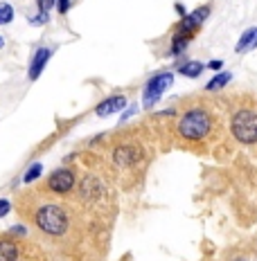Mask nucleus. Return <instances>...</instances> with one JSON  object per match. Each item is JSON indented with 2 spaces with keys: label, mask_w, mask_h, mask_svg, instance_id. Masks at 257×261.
<instances>
[{
  "label": "nucleus",
  "mask_w": 257,
  "mask_h": 261,
  "mask_svg": "<svg viewBox=\"0 0 257 261\" xmlns=\"http://www.w3.org/2000/svg\"><path fill=\"white\" fill-rule=\"evenodd\" d=\"M34 223L41 232L50 237H63L68 232V225H70V219L65 214V210L57 203H45L36 210L34 214Z\"/></svg>",
  "instance_id": "nucleus-1"
},
{
  "label": "nucleus",
  "mask_w": 257,
  "mask_h": 261,
  "mask_svg": "<svg viewBox=\"0 0 257 261\" xmlns=\"http://www.w3.org/2000/svg\"><path fill=\"white\" fill-rule=\"evenodd\" d=\"M212 130V115L205 108H192L178 119V133L190 142H201Z\"/></svg>",
  "instance_id": "nucleus-2"
},
{
  "label": "nucleus",
  "mask_w": 257,
  "mask_h": 261,
  "mask_svg": "<svg viewBox=\"0 0 257 261\" xmlns=\"http://www.w3.org/2000/svg\"><path fill=\"white\" fill-rule=\"evenodd\" d=\"M230 130L235 135V140L242 144H257V113L248 111H237L232 115Z\"/></svg>",
  "instance_id": "nucleus-3"
},
{
  "label": "nucleus",
  "mask_w": 257,
  "mask_h": 261,
  "mask_svg": "<svg viewBox=\"0 0 257 261\" xmlns=\"http://www.w3.org/2000/svg\"><path fill=\"white\" fill-rule=\"evenodd\" d=\"M174 84V74L172 72H158L154 74L145 86V92H142V108L151 111L158 101H160L162 92H165L169 86Z\"/></svg>",
  "instance_id": "nucleus-4"
},
{
  "label": "nucleus",
  "mask_w": 257,
  "mask_h": 261,
  "mask_svg": "<svg viewBox=\"0 0 257 261\" xmlns=\"http://www.w3.org/2000/svg\"><path fill=\"white\" fill-rule=\"evenodd\" d=\"M75 185H77V178H75V171L68 167H59L48 176V189L52 194H68L75 189Z\"/></svg>",
  "instance_id": "nucleus-5"
},
{
  "label": "nucleus",
  "mask_w": 257,
  "mask_h": 261,
  "mask_svg": "<svg viewBox=\"0 0 257 261\" xmlns=\"http://www.w3.org/2000/svg\"><path fill=\"white\" fill-rule=\"evenodd\" d=\"M207 16H210V7H199V9H194L192 14H185L183 20H180L178 27H176V32H183V34L194 36V32L205 23Z\"/></svg>",
  "instance_id": "nucleus-6"
},
{
  "label": "nucleus",
  "mask_w": 257,
  "mask_h": 261,
  "mask_svg": "<svg viewBox=\"0 0 257 261\" xmlns=\"http://www.w3.org/2000/svg\"><path fill=\"white\" fill-rule=\"evenodd\" d=\"M52 59V50L50 47H36L34 54H32L30 59V68H27V79L30 81H36L43 74V70H45L48 61Z\"/></svg>",
  "instance_id": "nucleus-7"
},
{
  "label": "nucleus",
  "mask_w": 257,
  "mask_h": 261,
  "mask_svg": "<svg viewBox=\"0 0 257 261\" xmlns=\"http://www.w3.org/2000/svg\"><path fill=\"white\" fill-rule=\"evenodd\" d=\"M140 158H142V149L135 144H120L113 151V162L118 167H131L135 162H140Z\"/></svg>",
  "instance_id": "nucleus-8"
},
{
  "label": "nucleus",
  "mask_w": 257,
  "mask_h": 261,
  "mask_svg": "<svg viewBox=\"0 0 257 261\" xmlns=\"http://www.w3.org/2000/svg\"><path fill=\"white\" fill-rule=\"evenodd\" d=\"M127 108V97L124 95H113V97H106L104 101H100L95 108L97 117H108L113 113H122Z\"/></svg>",
  "instance_id": "nucleus-9"
},
{
  "label": "nucleus",
  "mask_w": 257,
  "mask_h": 261,
  "mask_svg": "<svg viewBox=\"0 0 257 261\" xmlns=\"http://www.w3.org/2000/svg\"><path fill=\"white\" fill-rule=\"evenodd\" d=\"M257 47V27H250V30H246L242 36H239L237 45H235V52L237 54H246L250 50H255Z\"/></svg>",
  "instance_id": "nucleus-10"
},
{
  "label": "nucleus",
  "mask_w": 257,
  "mask_h": 261,
  "mask_svg": "<svg viewBox=\"0 0 257 261\" xmlns=\"http://www.w3.org/2000/svg\"><path fill=\"white\" fill-rule=\"evenodd\" d=\"M18 259H20V248L12 239H3L0 241V261H18Z\"/></svg>",
  "instance_id": "nucleus-11"
},
{
  "label": "nucleus",
  "mask_w": 257,
  "mask_h": 261,
  "mask_svg": "<svg viewBox=\"0 0 257 261\" xmlns=\"http://www.w3.org/2000/svg\"><path fill=\"white\" fill-rule=\"evenodd\" d=\"M81 196H84L86 200H97L102 196V182L97 180V178H86V180L81 182Z\"/></svg>",
  "instance_id": "nucleus-12"
},
{
  "label": "nucleus",
  "mask_w": 257,
  "mask_h": 261,
  "mask_svg": "<svg viewBox=\"0 0 257 261\" xmlns=\"http://www.w3.org/2000/svg\"><path fill=\"white\" fill-rule=\"evenodd\" d=\"M203 68L205 65L201 61H185L183 65H178V74H183V77H188V79H196V77H201Z\"/></svg>",
  "instance_id": "nucleus-13"
},
{
  "label": "nucleus",
  "mask_w": 257,
  "mask_h": 261,
  "mask_svg": "<svg viewBox=\"0 0 257 261\" xmlns=\"http://www.w3.org/2000/svg\"><path fill=\"white\" fill-rule=\"evenodd\" d=\"M190 39L192 36L190 34H183V32H174V39H172V57H178V54H183L185 50H188L190 45Z\"/></svg>",
  "instance_id": "nucleus-14"
},
{
  "label": "nucleus",
  "mask_w": 257,
  "mask_h": 261,
  "mask_svg": "<svg viewBox=\"0 0 257 261\" xmlns=\"http://www.w3.org/2000/svg\"><path fill=\"white\" fill-rule=\"evenodd\" d=\"M230 79H232V74H230V72H217L215 77H212L210 81H207V86H205V88L210 90V92L221 90L223 86H228V84H230Z\"/></svg>",
  "instance_id": "nucleus-15"
},
{
  "label": "nucleus",
  "mask_w": 257,
  "mask_h": 261,
  "mask_svg": "<svg viewBox=\"0 0 257 261\" xmlns=\"http://www.w3.org/2000/svg\"><path fill=\"white\" fill-rule=\"evenodd\" d=\"M41 176H43V165H41V162H34V165H30V167H27V171L23 173V182L32 185L34 180H39Z\"/></svg>",
  "instance_id": "nucleus-16"
},
{
  "label": "nucleus",
  "mask_w": 257,
  "mask_h": 261,
  "mask_svg": "<svg viewBox=\"0 0 257 261\" xmlns=\"http://www.w3.org/2000/svg\"><path fill=\"white\" fill-rule=\"evenodd\" d=\"M14 20V7L9 3H0V25H9Z\"/></svg>",
  "instance_id": "nucleus-17"
},
{
  "label": "nucleus",
  "mask_w": 257,
  "mask_h": 261,
  "mask_svg": "<svg viewBox=\"0 0 257 261\" xmlns=\"http://www.w3.org/2000/svg\"><path fill=\"white\" fill-rule=\"evenodd\" d=\"M48 20H50V14H43V12H39L36 16H27V23H30V25H36V27L45 25Z\"/></svg>",
  "instance_id": "nucleus-18"
},
{
  "label": "nucleus",
  "mask_w": 257,
  "mask_h": 261,
  "mask_svg": "<svg viewBox=\"0 0 257 261\" xmlns=\"http://www.w3.org/2000/svg\"><path fill=\"white\" fill-rule=\"evenodd\" d=\"M36 5H39V12L50 14L52 7H57V0H36Z\"/></svg>",
  "instance_id": "nucleus-19"
},
{
  "label": "nucleus",
  "mask_w": 257,
  "mask_h": 261,
  "mask_svg": "<svg viewBox=\"0 0 257 261\" xmlns=\"http://www.w3.org/2000/svg\"><path fill=\"white\" fill-rule=\"evenodd\" d=\"M9 212H12V200H9V198H0V219H5Z\"/></svg>",
  "instance_id": "nucleus-20"
},
{
  "label": "nucleus",
  "mask_w": 257,
  "mask_h": 261,
  "mask_svg": "<svg viewBox=\"0 0 257 261\" xmlns=\"http://www.w3.org/2000/svg\"><path fill=\"white\" fill-rule=\"evenodd\" d=\"M135 113H138V106H135V104H133V106H129L127 111L122 113V117H120V122H127V119H129V117H133Z\"/></svg>",
  "instance_id": "nucleus-21"
},
{
  "label": "nucleus",
  "mask_w": 257,
  "mask_h": 261,
  "mask_svg": "<svg viewBox=\"0 0 257 261\" xmlns=\"http://www.w3.org/2000/svg\"><path fill=\"white\" fill-rule=\"evenodd\" d=\"M70 9V0H57V12L59 14H68Z\"/></svg>",
  "instance_id": "nucleus-22"
},
{
  "label": "nucleus",
  "mask_w": 257,
  "mask_h": 261,
  "mask_svg": "<svg viewBox=\"0 0 257 261\" xmlns=\"http://www.w3.org/2000/svg\"><path fill=\"white\" fill-rule=\"evenodd\" d=\"M12 234L25 237V234H27V230H25V227H23V225H14V227H12Z\"/></svg>",
  "instance_id": "nucleus-23"
},
{
  "label": "nucleus",
  "mask_w": 257,
  "mask_h": 261,
  "mask_svg": "<svg viewBox=\"0 0 257 261\" xmlns=\"http://www.w3.org/2000/svg\"><path fill=\"white\" fill-rule=\"evenodd\" d=\"M221 61H219V59H215V61H210V63H207V68H210V70H221Z\"/></svg>",
  "instance_id": "nucleus-24"
},
{
  "label": "nucleus",
  "mask_w": 257,
  "mask_h": 261,
  "mask_svg": "<svg viewBox=\"0 0 257 261\" xmlns=\"http://www.w3.org/2000/svg\"><path fill=\"white\" fill-rule=\"evenodd\" d=\"M176 12H178L180 16H185V7H183V5H180V3H176Z\"/></svg>",
  "instance_id": "nucleus-25"
},
{
  "label": "nucleus",
  "mask_w": 257,
  "mask_h": 261,
  "mask_svg": "<svg viewBox=\"0 0 257 261\" xmlns=\"http://www.w3.org/2000/svg\"><path fill=\"white\" fill-rule=\"evenodd\" d=\"M5 47V36H0V50Z\"/></svg>",
  "instance_id": "nucleus-26"
}]
</instances>
